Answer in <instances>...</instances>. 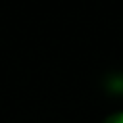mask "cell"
I'll use <instances>...</instances> for the list:
<instances>
[{"instance_id":"1","label":"cell","mask_w":123,"mask_h":123,"mask_svg":"<svg viewBox=\"0 0 123 123\" xmlns=\"http://www.w3.org/2000/svg\"><path fill=\"white\" fill-rule=\"evenodd\" d=\"M104 88L113 96H123V73H110L104 77Z\"/></svg>"},{"instance_id":"2","label":"cell","mask_w":123,"mask_h":123,"mask_svg":"<svg viewBox=\"0 0 123 123\" xmlns=\"http://www.w3.org/2000/svg\"><path fill=\"white\" fill-rule=\"evenodd\" d=\"M104 123H123V111H117V113H111L104 119Z\"/></svg>"}]
</instances>
